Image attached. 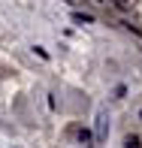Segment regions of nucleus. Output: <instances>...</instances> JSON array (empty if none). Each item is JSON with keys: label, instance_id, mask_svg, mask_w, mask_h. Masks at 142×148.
I'll return each mask as SVG.
<instances>
[{"label": "nucleus", "instance_id": "obj_1", "mask_svg": "<svg viewBox=\"0 0 142 148\" xmlns=\"http://www.w3.org/2000/svg\"><path fill=\"white\" fill-rule=\"evenodd\" d=\"M106 136H109V127H106V112L100 109V112H97V139L103 142Z\"/></svg>", "mask_w": 142, "mask_h": 148}, {"label": "nucleus", "instance_id": "obj_2", "mask_svg": "<svg viewBox=\"0 0 142 148\" xmlns=\"http://www.w3.org/2000/svg\"><path fill=\"white\" fill-rule=\"evenodd\" d=\"M73 18H76V21H79V24H91V21H94V18H91V15H82V12H73Z\"/></svg>", "mask_w": 142, "mask_h": 148}, {"label": "nucleus", "instance_id": "obj_3", "mask_svg": "<svg viewBox=\"0 0 142 148\" xmlns=\"http://www.w3.org/2000/svg\"><path fill=\"white\" fill-rule=\"evenodd\" d=\"M124 145H127V148H139V139H136V136H127Z\"/></svg>", "mask_w": 142, "mask_h": 148}, {"label": "nucleus", "instance_id": "obj_4", "mask_svg": "<svg viewBox=\"0 0 142 148\" xmlns=\"http://www.w3.org/2000/svg\"><path fill=\"white\" fill-rule=\"evenodd\" d=\"M115 6H118V9H130V0H112Z\"/></svg>", "mask_w": 142, "mask_h": 148}, {"label": "nucleus", "instance_id": "obj_5", "mask_svg": "<svg viewBox=\"0 0 142 148\" xmlns=\"http://www.w3.org/2000/svg\"><path fill=\"white\" fill-rule=\"evenodd\" d=\"M139 118H142V112H139Z\"/></svg>", "mask_w": 142, "mask_h": 148}]
</instances>
